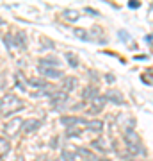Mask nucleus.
<instances>
[{
	"mask_svg": "<svg viewBox=\"0 0 153 161\" xmlns=\"http://www.w3.org/2000/svg\"><path fill=\"white\" fill-rule=\"evenodd\" d=\"M23 100L16 97V95H13V93H7L4 97L0 98V115L4 116H9L13 113H18V111L23 109Z\"/></svg>",
	"mask_w": 153,
	"mask_h": 161,
	"instance_id": "obj_1",
	"label": "nucleus"
},
{
	"mask_svg": "<svg viewBox=\"0 0 153 161\" xmlns=\"http://www.w3.org/2000/svg\"><path fill=\"white\" fill-rule=\"evenodd\" d=\"M22 124L23 120L20 118V116H16V118H13V120H9L4 125V132H6L7 138H14V136H18V132H20V129H22Z\"/></svg>",
	"mask_w": 153,
	"mask_h": 161,
	"instance_id": "obj_2",
	"label": "nucleus"
},
{
	"mask_svg": "<svg viewBox=\"0 0 153 161\" xmlns=\"http://www.w3.org/2000/svg\"><path fill=\"white\" fill-rule=\"evenodd\" d=\"M50 100H52V106H54L55 109H61V108H64V104L68 102V95L64 92L55 90L54 93H50Z\"/></svg>",
	"mask_w": 153,
	"mask_h": 161,
	"instance_id": "obj_3",
	"label": "nucleus"
},
{
	"mask_svg": "<svg viewBox=\"0 0 153 161\" xmlns=\"http://www.w3.org/2000/svg\"><path fill=\"white\" fill-rule=\"evenodd\" d=\"M41 125H43V122H41V120H38V118H30V120L23 122L20 131H23L25 134H32V132H36Z\"/></svg>",
	"mask_w": 153,
	"mask_h": 161,
	"instance_id": "obj_4",
	"label": "nucleus"
},
{
	"mask_svg": "<svg viewBox=\"0 0 153 161\" xmlns=\"http://www.w3.org/2000/svg\"><path fill=\"white\" fill-rule=\"evenodd\" d=\"M39 74L46 79H61L63 77V70L59 68H46V66H38Z\"/></svg>",
	"mask_w": 153,
	"mask_h": 161,
	"instance_id": "obj_5",
	"label": "nucleus"
},
{
	"mask_svg": "<svg viewBox=\"0 0 153 161\" xmlns=\"http://www.w3.org/2000/svg\"><path fill=\"white\" fill-rule=\"evenodd\" d=\"M61 124L66 125L68 129H75V125H85L87 122L84 118H80V116H63L61 118Z\"/></svg>",
	"mask_w": 153,
	"mask_h": 161,
	"instance_id": "obj_6",
	"label": "nucleus"
},
{
	"mask_svg": "<svg viewBox=\"0 0 153 161\" xmlns=\"http://www.w3.org/2000/svg\"><path fill=\"white\" fill-rule=\"evenodd\" d=\"M105 104H107L105 97H100V95H98L96 98H93V100L89 102V111L93 113V115H96V113L103 111V108H105Z\"/></svg>",
	"mask_w": 153,
	"mask_h": 161,
	"instance_id": "obj_7",
	"label": "nucleus"
},
{
	"mask_svg": "<svg viewBox=\"0 0 153 161\" xmlns=\"http://www.w3.org/2000/svg\"><path fill=\"white\" fill-rule=\"evenodd\" d=\"M105 100L107 102H112V104H125V98H123V95L118 90H109L105 93Z\"/></svg>",
	"mask_w": 153,
	"mask_h": 161,
	"instance_id": "obj_8",
	"label": "nucleus"
},
{
	"mask_svg": "<svg viewBox=\"0 0 153 161\" xmlns=\"http://www.w3.org/2000/svg\"><path fill=\"white\" fill-rule=\"evenodd\" d=\"M14 45H16V48H20V50H27V34L23 32V31H18L16 34H14Z\"/></svg>",
	"mask_w": 153,
	"mask_h": 161,
	"instance_id": "obj_9",
	"label": "nucleus"
},
{
	"mask_svg": "<svg viewBox=\"0 0 153 161\" xmlns=\"http://www.w3.org/2000/svg\"><path fill=\"white\" fill-rule=\"evenodd\" d=\"M125 142H126V147H128V145H135V147L141 145V138H139V134H137L135 131H132V129L125 131Z\"/></svg>",
	"mask_w": 153,
	"mask_h": 161,
	"instance_id": "obj_10",
	"label": "nucleus"
},
{
	"mask_svg": "<svg viewBox=\"0 0 153 161\" xmlns=\"http://www.w3.org/2000/svg\"><path fill=\"white\" fill-rule=\"evenodd\" d=\"M93 147L96 150H102V152H110L112 150V147L109 145V140L107 138H96V140H93Z\"/></svg>",
	"mask_w": 153,
	"mask_h": 161,
	"instance_id": "obj_11",
	"label": "nucleus"
},
{
	"mask_svg": "<svg viewBox=\"0 0 153 161\" xmlns=\"http://www.w3.org/2000/svg\"><path fill=\"white\" fill-rule=\"evenodd\" d=\"M75 88H77V79H75V77H66V79L63 80V90H61V92H64L68 95L69 92H73Z\"/></svg>",
	"mask_w": 153,
	"mask_h": 161,
	"instance_id": "obj_12",
	"label": "nucleus"
},
{
	"mask_svg": "<svg viewBox=\"0 0 153 161\" xmlns=\"http://www.w3.org/2000/svg\"><path fill=\"white\" fill-rule=\"evenodd\" d=\"M89 40L98 41V43H105V38H103V31L100 27H93L89 32Z\"/></svg>",
	"mask_w": 153,
	"mask_h": 161,
	"instance_id": "obj_13",
	"label": "nucleus"
},
{
	"mask_svg": "<svg viewBox=\"0 0 153 161\" xmlns=\"http://www.w3.org/2000/svg\"><path fill=\"white\" fill-rule=\"evenodd\" d=\"M61 61L57 58H43L39 59V66H46V68H59Z\"/></svg>",
	"mask_w": 153,
	"mask_h": 161,
	"instance_id": "obj_14",
	"label": "nucleus"
},
{
	"mask_svg": "<svg viewBox=\"0 0 153 161\" xmlns=\"http://www.w3.org/2000/svg\"><path fill=\"white\" fill-rule=\"evenodd\" d=\"M85 129L91 132H102L103 131V122L102 120H89L85 124Z\"/></svg>",
	"mask_w": 153,
	"mask_h": 161,
	"instance_id": "obj_15",
	"label": "nucleus"
},
{
	"mask_svg": "<svg viewBox=\"0 0 153 161\" xmlns=\"http://www.w3.org/2000/svg\"><path fill=\"white\" fill-rule=\"evenodd\" d=\"M82 97H84V100L91 102L93 98H96V97H98V88H94V86H87V88L84 90V93H82Z\"/></svg>",
	"mask_w": 153,
	"mask_h": 161,
	"instance_id": "obj_16",
	"label": "nucleus"
},
{
	"mask_svg": "<svg viewBox=\"0 0 153 161\" xmlns=\"http://www.w3.org/2000/svg\"><path fill=\"white\" fill-rule=\"evenodd\" d=\"M75 152H77L79 156H82V158H84L85 161H96V159H98V158H96L94 154H93V152H89L87 149H82V147H79V149L75 150Z\"/></svg>",
	"mask_w": 153,
	"mask_h": 161,
	"instance_id": "obj_17",
	"label": "nucleus"
},
{
	"mask_svg": "<svg viewBox=\"0 0 153 161\" xmlns=\"http://www.w3.org/2000/svg\"><path fill=\"white\" fill-rule=\"evenodd\" d=\"M11 150V143H9V140L4 138V136H0V158H4Z\"/></svg>",
	"mask_w": 153,
	"mask_h": 161,
	"instance_id": "obj_18",
	"label": "nucleus"
},
{
	"mask_svg": "<svg viewBox=\"0 0 153 161\" xmlns=\"http://www.w3.org/2000/svg\"><path fill=\"white\" fill-rule=\"evenodd\" d=\"M63 18L64 20H68V22H77V20H79V13L75 11V9H64Z\"/></svg>",
	"mask_w": 153,
	"mask_h": 161,
	"instance_id": "obj_19",
	"label": "nucleus"
},
{
	"mask_svg": "<svg viewBox=\"0 0 153 161\" xmlns=\"http://www.w3.org/2000/svg\"><path fill=\"white\" fill-rule=\"evenodd\" d=\"M16 88H20L22 92H27V80H25V77L20 72L16 74Z\"/></svg>",
	"mask_w": 153,
	"mask_h": 161,
	"instance_id": "obj_20",
	"label": "nucleus"
},
{
	"mask_svg": "<svg viewBox=\"0 0 153 161\" xmlns=\"http://www.w3.org/2000/svg\"><path fill=\"white\" fill-rule=\"evenodd\" d=\"M73 34L77 36L79 40H82V41H89V31H85V29H75Z\"/></svg>",
	"mask_w": 153,
	"mask_h": 161,
	"instance_id": "obj_21",
	"label": "nucleus"
},
{
	"mask_svg": "<svg viewBox=\"0 0 153 161\" xmlns=\"http://www.w3.org/2000/svg\"><path fill=\"white\" fill-rule=\"evenodd\" d=\"M4 41H6V47H7V50H9V54H14L16 45H14V41H13V34H6Z\"/></svg>",
	"mask_w": 153,
	"mask_h": 161,
	"instance_id": "obj_22",
	"label": "nucleus"
},
{
	"mask_svg": "<svg viewBox=\"0 0 153 161\" xmlns=\"http://www.w3.org/2000/svg\"><path fill=\"white\" fill-rule=\"evenodd\" d=\"M64 58L68 59L69 66H73V68H77V66H79V59H77V56H75L73 52H66V56H64Z\"/></svg>",
	"mask_w": 153,
	"mask_h": 161,
	"instance_id": "obj_23",
	"label": "nucleus"
},
{
	"mask_svg": "<svg viewBox=\"0 0 153 161\" xmlns=\"http://www.w3.org/2000/svg\"><path fill=\"white\" fill-rule=\"evenodd\" d=\"M151 70H148L146 72V75H142V80H144V82H148V86H151Z\"/></svg>",
	"mask_w": 153,
	"mask_h": 161,
	"instance_id": "obj_24",
	"label": "nucleus"
},
{
	"mask_svg": "<svg viewBox=\"0 0 153 161\" xmlns=\"http://www.w3.org/2000/svg\"><path fill=\"white\" fill-rule=\"evenodd\" d=\"M139 6H141L139 0H130V2H128V7H130V9H137Z\"/></svg>",
	"mask_w": 153,
	"mask_h": 161,
	"instance_id": "obj_25",
	"label": "nucleus"
},
{
	"mask_svg": "<svg viewBox=\"0 0 153 161\" xmlns=\"http://www.w3.org/2000/svg\"><path fill=\"white\" fill-rule=\"evenodd\" d=\"M118 34H119V38H121V40H123V41H126V40H128V34H126L125 31H119Z\"/></svg>",
	"mask_w": 153,
	"mask_h": 161,
	"instance_id": "obj_26",
	"label": "nucleus"
},
{
	"mask_svg": "<svg viewBox=\"0 0 153 161\" xmlns=\"http://www.w3.org/2000/svg\"><path fill=\"white\" fill-rule=\"evenodd\" d=\"M144 41H146L148 45H151V34H146V36H144Z\"/></svg>",
	"mask_w": 153,
	"mask_h": 161,
	"instance_id": "obj_27",
	"label": "nucleus"
},
{
	"mask_svg": "<svg viewBox=\"0 0 153 161\" xmlns=\"http://www.w3.org/2000/svg\"><path fill=\"white\" fill-rule=\"evenodd\" d=\"M85 13H89V14H96V16H98V11H94V9H89V7H85Z\"/></svg>",
	"mask_w": 153,
	"mask_h": 161,
	"instance_id": "obj_28",
	"label": "nucleus"
},
{
	"mask_svg": "<svg viewBox=\"0 0 153 161\" xmlns=\"http://www.w3.org/2000/svg\"><path fill=\"white\" fill-rule=\"evenodd\" d=\"M135 59H137V61H144V59H148V58H146V56H137Z\"/></svg>",
	"mask_w": 153,
	"mask_h": 161,
	"instance_id": "obj_29",
	"label": "nucleus"
},
{
	"mask_svg": "<svg viewBox=\"0 0 153 161\" xmlns=\"http://www.w3.org/2000/svg\"><path fill=\"white\" fill-rule=\"evenodd\" d=\"M105 79H107L109 82H112V80H114V75H107V77H105Z\"/></svg>",
	"mask_w": 153,
	"mask_h": 161,
	"instance_id": "obj_30",
	"label": "nucleus"
},
{
	"mask_svg": "<svg viewBox=\"0 0 153 161\" xmlns=\"http://www.w3.org/2000/svg\"><path fill=\"white\" fill-rule=\"evenodd\" d=\"M96 161H110V159H107V158H102V159H96Z\"/></svg>",
	"mask_w": 153,
	"mask_h": 161,
	"instance_id": "obj_31",
	"label": "nucleus"
},
{
	"mask_svg": "<svg viewBox=\"0 0 153 161\" xmlns=\"http://www.w3.org/2000/svg\"><path fill=\"white\" fill-rule=\"evenodd\" d=\"M2 23H4V20H2V18H0V25H2Z\"/></svg>",
	"mask_w": 153,
	"mask_h": 161,
	"instance_id": "obj_32",
	"label": "nucleus"
}]
</instances>
